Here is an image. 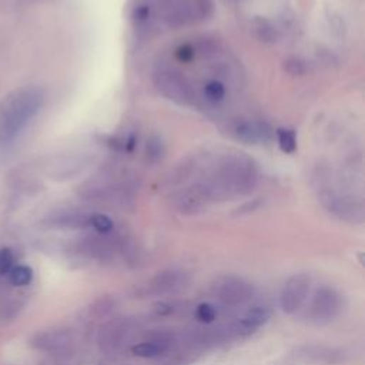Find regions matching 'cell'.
Returning <instances> with one entry per match:
<instances>
[{"label": "cell", "mask_w": 365, "mask_h": 365, "mask_svg": "<svg viewBox=\"0 0 365 365\" xmlns=\"http://www.w3.org/2000/svg\"><path fill=\"white\" fill-rule=\"evenodd\" d=\"M258 180L257 164L242 153L220 157L208 174L194 184L207 202L224 201L252 191Z\"/></svg>", "instance_id": "obj_1"}, {"label": "cell", "mask_w": 365, "mask_h": 365, "mask_svg": "<svg viewBox=\"0 0 365 365\" xmlns=\"http://www.w3.org/2000/svg\"><path fill=\"white\" fill-rule=\"evenodd\" d=\"M44 101L43 90L20 87L0 101V145L10 144L40 111Z\"/></svg>", "instance_id": "obj_2"}, {"label": "cell", "mask_w": 365, "mask_h": 365, "mask_svg": "<svg viewBox=\"0 0 365 365\" xmlns=\"http://www.w3.org/2000/svg\"><path fill=\"white\" fill-rule=\"evenodd\" d=\"M342 301L339 292L329 285H321L315 289L305 318L314 325H325L332 322L341 312Z\"/></svg>", "instance_id": "obj_3"}, {"label": "cell", "mask_w": 365, "mask_h": 365, "mask_svg": "<svg viewBox=\"0 0 365 365\" xmlns=\"http://www.w3.org/2000/svg\"><path fill=\"white\" fill-rule=\"evenodd\" d=\"M154 83L157 88L170 100L184 104L192 106L195 101V93L190 81L175 68L170 67H160L154 71Z\"/></svg>", "instance_id": "obj_4"}, {"label": "cell", "mask_w": 365, "mask_h": 365, "mask_svg": "<svg viewBox=\"0 0 365 365\" xmlns=\"http://www.w3.org/2000/svg\"><path fill=\"white\" fill-rule=\"evenodd\" d=\"M137 321L130 317H117L101 325L97 334V345L104 354H115L131 339L137 331Z\"/></svg>", "instance_id": "obj_5"}, {"label": "cell", "mask_w": 365, "mask_h": 365, "mask_svg": "<svg viewBox=\"0 0 365 365\" xmlns=\"http://www.w3.org/2000/svg\"><path fill=\"white\" fill-rule=\"evenodd\" d=\"M74 334L67 328L41 331L30 338V345L36 351L48 354L50 356L71 355L74 351Z\"/></svg>", "instance_id": "obj_6"}, {"label": "cell", "mask_w": 365, "mask_h": 365, "mask_svg": "<svg viewBox=\"0 0 365 365\" xmlns=\"http://www.w3.org/2000/svg\"><path fill=\"white\" fill-rule=\"evenodd\" d=\"M311 288V277L305 272L291 275L281 288L279 308L287 315L297 314L305 304Z\"/></svg>", "instance_id": "obj_7"}, {"label": "cell", "mask_w": 365, "mask_h": 365, "mask_svg": "<svg viewBox=\"0 0 365 365\" xmlns=\"http://www.w3.org/2000/svg\"><path fill=\"white\" fill-rule=\"evenodd\" d=\"M214 295L224 307L234 308L250 301L254 295V288L241 277L227 275L217 281Z\"/></svg>", "instance_id": "obj_8"}, {"label": "cell", "mask_w": 365, "mask_h": 365, "mask_svg": "<svg viewBox=\"0 0 365 365\" xmlns=\"http://www.w3.org/2000/svg\"><path fill=\"white\" fill-rule=\"evenodd\" d=\"M190 284V274L180 268H165L158 271L145 285L144 294L168 295L175 294Z\"/></svg>", "instance_id": "obj_9"}, {"label": "cell", "mask_w": 365, "mask_h": 365, "mask_svg": "<svg viewBox=\"0 0 365 365\" xmlns=\"http://www.w3.org/2000/svg\"><path fill=\"white\" fill-rule=\"evenodd\" d=\"M324 207L339 220L361 224L364 221V207L361 201L354 200L348 195H341L334 191H325L321 195Z\"/></svg>", "instance_id": "obj_10"}, {"label": "cell", "mask_w": 365, "mask_h": 365, "mask_svg": "<svg viewBox=\"0 0 365 365\" xmlns=\"http://www.w3.org/2000/svg\"><path fill=\"white\" fill-rule=\"evenodd\" d=\"M294 356L305 364L336 365L346 361L348 354L342 348L322 345V344H305L299 345L294 351Z\"/></svg>", "instance_id": "obj_11"}, {"label": "cell", "mask_w": 365, "mask_h": 365, "mask_svg": "<svg viewBox=\"0 0 365 365\" xmlns=\"http://www.w3.org/2000/svg\"><path fill=\"white\" fill-rule=\"evenodd\" d=\"M271 318V309L265 304L252 305L240 318H237L230 329L228 335L235 338H247L262 328Z\"/></svg>", "instance_id": "obj_12"}, {"label": "cell", "mask_w": 365, "mask_h": 365, "mask_svg": "<svg viewBox=\"0 0 365 365\" xmlns=\"http://www.w3.org/2000/svg\"><path fill=\"white\" fill-rule=\"evenodd\" d=\"M232 134L245 144H255L268 135L264 125L250 120H237L232 125Z\"/></svg>", "instance_id": "obj_13"}, {"label": "cell", "mask_w": 365, "mask_h": 365, "mask_svg": "<svg viewBox=\"0 0 365 365\" xmlns=\"http://www.w3.org/2000/svg\"><path fill=\"white\" fill-rule=\"evenodd\" d=\"M88 227H91L100 235H110L114 231L113 220L106 214H91L88 215Z\"/></svg>", "instance_id": "obj_14"}, {"label": "cell", "mask_w": 365, "mask_h": 365, "mask_svg": "<svg viewBox=\"0 0 365 365\" xmlns=\"http://www.w3.org/2000/svg\"><path fill=\"white\" fill-rule=\"evenodd\" d=\"M7 278L13 287H26L33 279V269L27 265H17L13 267Z\"/></svg>", "instance_id": "obj_15"}, {"label": "cell", "mask_w": 365, "mask_h": 365, "mask_svg": "<svg viewBox=\"0 0 365 365\" xmlns=\"http://www.w3.org/2000/svg\"><path fill=\"white\" fill-rule=\"evenodd\" d=\"M227 90L225 86L218 80H210L204 86V97L211 104H218L225 98Z\"/></svg>", "instance_id": "obj_16"}, {"label": "cell", "mask_w": 365, "mask_h": 365, "mask_svg": "<svg viewBox=\"0 0 365 365\" xmlns=\"http://www.w3.org/2000/svg\"><path fill=\"white\" fill-rule=\"evenodd\" d=\"M114 308H115V299L108 295H104V297L97 298L93 302L90 311L96 318H106L114 311Z\"/></svg>", "instance_id": "obj_17"}, {"label": "cell", "mask_w": 365, "mask_h": 365, "mask_svg": "<svg viewBox=\"0 0 365 365\" xmlns=\"http://www.w3.org/2000/svg\"><path fill=\"white\" fill-rule=\"evenodd\" d=\"M277 135H278V144H279V148L287 153V154H291L297 150V135L292 130H288V128H279L277 131Z\"/></svg>", "instance_id": "obj_18"}, {"label": "cell", "mask_w": 365, "mask_h": 365, "mask_svg": "<svg viewBox=\"0 0 365 365\" xmlns=\"http://www.w3.org/2000/svg\"><path fill=\"white\" fill-rule=\"evenodd\" d=\"M164 143L161 141L160 137L157 135H153L147 140V144H145V154H147V158L150 161H158L163 155H164Z\"/></svg>", "instance_id": "obj_19"}, {"label": "cell", "mask_w": 365, "mask_h": 365, "mask_svg": "<svg viewBox=\"0 0 365 365\" xmlns=\"http://www.w3.org/2000/svg\"><path fill=\"white\" fill-rule=\"evenodd\" d=\"M217 308L210 302H201L195 308V318L202 324H211L217 318Z\"/></svg>", "instance_id": "obj_20"}, {"label": "cell", "mask_w": 365, "mask_h": 365, "mask_svg": "<svg viewBox=\"0 0 365 365\" xmlns=\"http://www.w3.org/2000/svg\"><path fill=\"white\" fill-rule=\"evenodd\" d=\"M182 309V304L177 301H163L154 305V312L160 317H170Z\"/></svg>", "instance_id": "obj_21"}, {"label": "cell", "mask_w": 365, "mask_h": 365, "mask_svg": "<svg viewBox=\"0 0 365 365\" xmlns=\"http://www.w3.org/2000/svg\"><path fill=\"white\" fill-rule=\"evenodd\" d=\"M14 267V255L9 248L0 250V278H6Z\"/></svg>", "instance_id": "obj_22"}, {"label": "cell", "mask_w": 365, "mask_h": 365, "mask_svg": "<svg viewBox=\"0 0 365 365\" xmlns=\"http://www.w3.org/2000/svg\"><path fill=\"white\" fill-rule=\"evenodd\" d=\"M194 56H195V50L191 44H181L175 50V57L181 63H190L194 58Z\"/></svg>", "instance_id": "obj_23"}, {"label": "cell", "mask_w": 365, "mask_h": 365, "mask_svg": "<svg viewBox=\"0 0 365 365\" xmlns=\"http://www.w3.org/2000/svg\"><path fill=\"white\" fill-rule=\"evenodd\" d=\"M285 70H287L289 74H298V76H301V74L305 73L307 67H305L304 61H301L299 58L292 57V58H288V60L285 61Z\"/></svg>", "instance_id": "obj_24"}, {"label": "cell", "mask_w": 365, "mask_h": 365, "mask_svg": "<svg viewBox=\"0 0 365 365\" xmlns=\"http://www.w3.org/2000/svg\"><path fill=\"white\" fill-rule=\"evenodd\" d=\"M73 355V354H71ZM71 355H57L51 356L48 361H46L43 365H71L70 364V356Z\"/></svg>", "instance_id": "obj_25"}, {"label": "cell", "mask_w": 365, "mask_h": 365, "mask_svg": "<svg viewBox=\"0 0 365 365\" xmlns=\"http://www.w3.org/2000/svg\"><path fill=\"white\" fill-rule=\"evenodd\" d=\"M150 14V9L148 6H138L135 9V20L137 21H144Z\"/></svg>", "instance_id": "obj_26"}]
</instances>
